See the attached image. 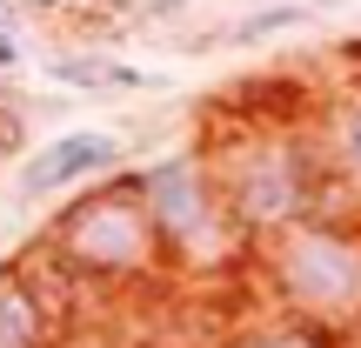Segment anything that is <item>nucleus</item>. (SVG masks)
<instances>
[{"instance_id": "nucleus-1", "label": "nucleus", "mask_w": 361, "mask_h": 348, "mask_svg": "<svg viewBox=\"0 0 361 348\" xmlns=\"http://www.w3.org/2000/svg\"><path fill=\"white\" fill-rule=\"evenodd\" d=\"M221 181L234 228L247 248L288 234L295 221L341 215V194L328 181V161L314 148V107L308 114H261L247 94H234L214 114L207 141H194Z\"/></svg>"}, {"instance_id": "nucleus-2", "label": "nucleus", "mask_w": 361, "mask_h": 348, "mask_svg": "<svg viewBox=\"0 0 361 348\" xmlns=\"http://www.w3.org/2000/svg\"><path fill=\"white\" fill-rule=\"evenodd\" d=\"M274 315L355 335L361 328V215H314L247 255Z\"/></svg>"}, {"instance_id": "nucleus-3", "label": "nucleus", "mask_w": 361, "mask_h": 348, "mask_svg": "<svg viewBox=\"0 0 361 348\" xmlns=\"http://www.w3.org/2000/svg\"><path fill=\"white\" fill-rule=\"evenodd\" d=\"M40 255L61 275H74L80 288L168 275V255H161V234H154V215L141 201V174L134 168H121L107 181H87V188L67 194L54 208L47 234H40Z\"/></svg>"}, {"instance_id": "nucleus-4", "label": "nucleus", "mask_w": 361, "mask_h": 348, "mask_svg": "<svg viewBox=\"0 0 361 348\" xmlns=\"http://www.w3.org/2000/svg\"><path fill=\"white\" fill-rule=\"evenodd\" d=\"M141 201L154 215V234H161V255H168L174 275H228V268H247L255 248L241 241L228 201H221V181L207 168L201 148H168V155L141 161Z\"/></svg>"}, {"instance_id": "nucleus-5", "label": "nucleus", "mask_w": 361, "mask_h": 348, "mask_svg": "<svg viewBox=\"0 0 361 348\" xmlns=\"http://www.w3.org/2000/svg\"><path fill=\"white\" fill-rule=\"evenodd\" d=\"M47 275V255L0 261V348H67V295H54Z\"/></svg>"}, {"instance_id": "nucleus-6", "label": "nucleus", "mask_w": 361, "mask_h": 348, "mask_svg": "<svg viewBox=\"0 0 361 348\" xmlns=\"http://www.w3.org/2000/svg\"><path fill=\"white\" fill-rule=\"evenodd\" d=\"M128 168V148L107 128H67L54 141H40V155H27L20 168V201H54L67 188H87V181H107Z\"/></svg>"}, {"instance_id": "nucleus-7", "label": "nucleus", "mask_w": 361, "mask_h": 348, "mask_svg": "<svg viewBox=\"0 0 361 348\" xmlns=\"http://www.w3.org/2000/svg\"><path fill=\"white\" fill-rule=\"evenodd\" d=\"M314 148H322L328 181L341 194V215H361V74L335 80L314 101Z\"/></svg>"}, {"instance_id": "nucleus-8", "label": "nucleus", "mask_w": 361, "mask_h": 348, "mask_svg": "<svg viewBox=\"0 0 361 348\" xmlns=\"http://www.w3.org/2000/svg\"><path fill=\"white\" fill-rule=\"evenodd\" d=\"M341 335H328V328H308V322H288V315H274V322H255L241 328L228 348H335Z\"/></svg>"}, {"instance_id": "nucleus-9", "label": "nucleus", "mask_w": 361, "mask_h": 348, "mask_svg": "<svg viewBox=\"0 0 361 348\" xmlns=\"http://www.w3.org/2000/svg\"><path fill=\"white\" fill-rule=\"evenodd\" d=\"M20 141H27V134H20V121H13L7 107H0V155H13V148H20Z\"/></svg>"}, {"instance_id": "nucleus-10", "label": "nucleus", "mask_w": 361, "mask_h": 348, "mask_svg": "<svg viewBox=\"0 0 361 348\" xmlns=\"http://www.w3.org/2000/svg\"><path fill=\"white\" fill-rule=\"evenodd\" d=\"M27 54H20V34H0V74H13Z\"/></svg>"}, {"instance_id": "nucleus-11", "label": "nucleus", "mask_w": 361, "mask_h": 348, "mask_svg": "<svg viewBox=\"0 0 361 348\" xmlns=\"http://www.w3.org/2000/svg\"><path fill=\"white\" fill-rule=\"evenodd\" d=\"M295 7H308V13H328V7H348V0H295Z\"/></svg>"}]
</instances>
